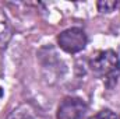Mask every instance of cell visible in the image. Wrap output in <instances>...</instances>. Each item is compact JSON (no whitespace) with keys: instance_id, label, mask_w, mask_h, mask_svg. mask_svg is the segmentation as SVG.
<instances>
[{"instance_id":"1","label":"cell","mask_w":120,"mask_h":119,"mask_svg":"<svg viewBox=\"0 0 120 119\" xmlns=\"http://www.w3.org/2000/svg\"><path fill=\"white\" fill-rule=\"evenodd\" d=\"M91 70L103 79L108 88H113L120 76V59L115 51H101L90 60Z\"/></svg>"},{"instance_id":"2","label":"cell","mask_w":120,"mask_h":119,"mask_svg":"<svg viewBox=\"0 0 120 119\" xmlns=\"http://www.w3.org/2000/svg\"><path fill=\"white\" fill-rule=\"evenodd\" d=\"M57 42L64 52L77 53L85 48L88 39H87V34L84 32V30L73 27V28H68V30L60 32V35L57 36Z\"/></svg>"},{"instance_id":"3","label":"cell","mask_w":120,"mask_h":119,"mask_svg":"<svg viewBox=\"0 0 120 119\" xmlns=\"http://www.w3.org/2000/svg\"><path fill=\"white\" fill-rule=\"evenodd\" d=\"M87 112L85 102L78 97H67L59 105L57 119H82Z\"/></svg>"},{"instance_id":"4","label":"cell","mask_w":120,"mask_h":119,"mask_svg":"<svg viewBox=\"0 0 120 119\" xmlns=\"http://www.w3.org/2000/svg\"><path fill=\"white\" fill-rule=\"evenodd\" d=\"M11 25H10V21L7 18V16L4 14V11L0 8V48H4L8 41L11 39Z\"/></svg>"},{"instance_id":"5","label":"cell","mask_w":120,"mask_h":119,"mask_svg":"<svg viewBox=\"0 0 120 119\" xmlns=\"http://www.w3.org/2000/svg\"><path fill=\"white\" fill-rule=\"evenodd\" d=\"M96 6H98V10L101 13H110L117 7V1H115V0H101V1H98Z\"/></svg>"},{"instance_id":"6","label":"cell","mask_w":120,"mask_h":119,"mask_svg":"<svg viewBox=\"0 0 120 119\" xmlns=\"http://www.w3.org/2000/svg\"><path fill=\"white\" fill-rule=\"evenodd\" d=\"M90 119H117V116L110 109H102L98 114H95L94 116H91Z\"/></svg>"},{"instance_id":"7","label":"cell","mask_w":120,"mask_h":119,"mask_svg":"<svg viewBox=\"0 0 120 119\" xmlns=\"http://www.w3.org/2000/svg\"><path fill=\"white\" fill-rule=\"evenodd\" d=\"M117 7H120V3H119V1H117Z\"/></svg>"}]
</instances>
